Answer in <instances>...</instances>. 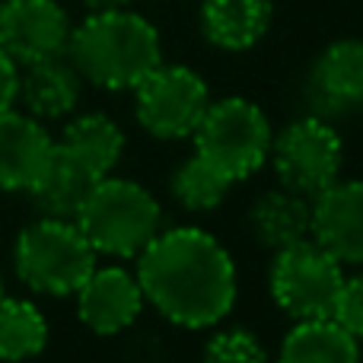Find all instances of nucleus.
<instances>
[{
  "instance_id": "nucleus-25",
  "label": "nucleus",
  "mask_w": 363,
  "mask_h": 363,
  "mask_svg": "<svg viewBox=\"0 0 363 363\" xmlns=\"http://www.w3.org/2000/svg\"><path fill=\"white\" fill-rule=\"evenodd\" d=\"M134 0H83L89 13H112V10H131Z\"/></svg>"
},
{
  "instance_id": "nucleus-14",
  "label": "nucleus",
  "mask_w": 363,
  "mask_h": 363,
  "mask_svg": "<svg viewBox=\"0 0 363 363\" xmlns=\"http://www.w3.org/2000/svg\"><path fill=\"white\" fill-rule=\"evenodd\" d=\"M271 26V0H204L201 32L223 51H249Z\"/></svg>"
},
{
  "instance_id": "nucleus-5",
  "label": "nucleus",
  "mask_w": 363,
  "mask_h": 363,
  "mask_svg": "<svg viewBox=\"0 0 363 363\" xmlns=\"http://www.w3.org/2000/svg\"><path fill=\"white\" fill-rule=\"evenodd\" d=\"M191 138L198 157H204L230 182H239L264 166L274 134H271L268 115L255 102L230 96L207 106Z\"/></svg>"
},
{
  "instance_id": "nucleus-3",
  "label": "nucleus",
  "mask_w": 363,
  "mask_h": 363,
  "mask_svg": "<svg viewBox=\"0 0 363 363\" xmlns=\"http://www.w3.org/2000/svg\"><path fill=\"white\" fill-rule=\"evenodd\" d=\"M74 223L96 252L134 258L160 233V204L138 182L102 176Z\"/></svg>"
},
{
  "instance_id": "nucleus-16",
  "label": "nucleus",
  "mask_w": 363,
  "mask_h": 363,
  "mask_svg": "<svg viewBox=\"0 0 363 363\" xmlns=\"http://www.w3.org/2000/svg\"><path fill=\"white\" fill-rule=\"evenodd\" d=\"M277 363H360V347L335 319H303L284 338Z\"/></svg>"
},
{
  "instance_id": "nucleus-12",
  "label": "nucleus",
  "mask_w": 363,
  "mask_h": 363,
  "mask_svg": "<svg viewBox=\"0 0 363 363\" xmlns=\"http://www.w3.org/2000/svg\"><path fill=\"white\" fill-rule=\"evenodd\" d=\"M51 144L48 131L38 118L16 108H0V188L4 191H29L38 172L48 163Z\"/></svg>"
},
{
  "instance_id": "nucleus-11",
  "label": "nucleus",
  "mask_w": 363,
  "mask_h": 363,
  "mask_svg": "<svg viewBox=\"0 0 363 363\" xmlns=\"http://www.w3.org/2000/svg\"><path fill=\"white\" fill-rule=\"evenodd\" d=\"M77 309L86 328L96 335H118L144 309V290L138 274L125 268H93V274L77 290Z\"/></svg>"
},
{
  "instance_id": "nucleus-2",
  "label": "nucleus",
  "mask_w": 363,
  "mask_h": 363,
  "mask_svg": "<svg viewBox=\"0 0 363 363\" xmlns=\"http://www.w3.org/2000/svg\"><path fill=\"white\" fill-rule=\"evenodd\" d=\"M67 61L83 80L102 89H134L157 64H163L160 32L131 10L89 13L70 29Z\"/></svg>"
},
{
  "instance_id": "nucleus-8",
  "label": "nucleus",
  "mask_w": 363,
  "mask_h": 363,
  "mask_svg": "<svg viewBox=\"0 0 363 363\" xmlns=\"http://www.w3.org/2000/svg\"><path fill=\"white\" fill-rule=\"evenodd\" d=\"M271 157L287 191L315 198L322 188L338 179L341 138L328 121L303 118L287 125L281 138L271 140Z\"/></svg>"
},
{
  "instance_id": "nucleus-13",
  "label": "nucleus",
  "mask_w": 363,
  "mask_h": 363,
  "mask_svg": "<svg viewBox=\"0 0 363 363\" xmlns=\"http://www.w3.org/2000/svg\"><path fill=\"white\" fill-rule=\"evenodd\" d=\"M102 176H96L86 163L67 153L61 144H55L45 169L38 172L35 185L29 188L35 207L45 213V217L55 220H77L80 207L86 204L89 191L96 188V182Z\"/></svg>"
},
{
  "instance_id": "nucleus-15",
  "label": "nucleus",
  "mask_w": 363,
  "mask_h": 363,
  "mask_svg": "<svg viewBox=\"0 0 363 363\" xmlns=\"http://www.w3.org/2000/svg\"><path fill=\"white\" fill-rule=\"evenodd\" d=\"M16 99L26 102L32 118H61L77 108L80 99V74L74 64L61 57L26 64V74H19Z\"/></svg>"
},
{
  "instance_id": "nucleus-21",
  "label": "nucleus",
  "mask_w": 363,
  "mask_h": 363,
  "mask_svg": "<svg viewBox=\"0 0 363 363\" xmlns=\"http://www.w3.org/2000/svg\"><path fill=\"white\" fill-rule=\"evenodd\" d=\"M230 185L233 182L220 169H213L198 153L191 160H185L176 169V176H172V194L188 211H211V207H217L226 198Z\"/></svg>"
},
{
  "instance_id": "nucleus-17",
  "label": "nucleus",
  "mask_w": 363,
  "mask_h": 363,
  "mask_svg": "<svg viewBox=\"0 0 363 363\" xmlns=\"http://www.w3.org/2000/svg\"><path fill=\"white\" fill-rule=\"evenodd\" d=\"M315 93L325 106L345 108L363 102V42L338 38L319 55L313 70Z\"/></svg>"
},
{
  "instance_id": "nucleus-1",
  "label": "nucleus",
  "mask_w": 363,
  "mask_h": 363,
  "mask_svg": "<svg viewBox=\"0 0 363 363\" xmlns=\"http://www.w3.org/2000/svg\"><path fill=\"white\" fill-rule=\"evenodd\" d=\"M138 258L144 300L176 325H217L236 303V268L230 252L198 226L157 233Z\"/></svg>"
},
{
  "instance_id": "nucleus-4",
  "label": "nucleus",
  "mask_w": 363,
  "mask_h": 363,
  "mask_svg": "<svg viewBox=\"0 0 363 363\" xmlns=\"http://www.w3.org/2000/svg\"><path fill=\"white\" fill-rule=\"evenodd\" d=\"M99 252L89 245L74 220L42 217L16 239V274L38 294H77L93 274Z\"/></svg>"
},
{
  "instance_id": "nucleus-19",
  "label": "nucleus",
  "mask_w": 363,
  "mask_h": 363,
  "mask_svg": "<svg viewBox=\"0 0 363 363\" xmlns=\"http://www.w3.org/2000/svg\"><path fill=\"white\" fill-rule=\"evenodd\" d=\"M61 147L67 153H74L80 163H86L96 176H108L112 166L121 160V150H125V134L115 125L108 115L102 112H89L74 118L67 128H64Z\"/></svg>"
},
{
  "instance_id": "nucleus-24",
  "label": "nucleus",
  "mask_w": 363,
  "mask_h": 363,
  "mask_svg": "<svg viewBox=\"0 0 363 363\" xmlns=\"http://www.w3.org/2000/svg\"><path fill=\"white\" fill-rule=\"evenodd\" d=\"M19 93V64L0 48V108H10Z\"/></svg>"
},
{
  "instance_id": "nucleus-9",
  "label": "nucleus",
  "mask_w": 363,
  "mask_h": 363,
  "mask_svg": "<svg viewBox=\"0 0 363 363\" xmlns=\"http://www.w3.org/2000/svg\"><path fill=\"white\" fill-rule=\"evenodd\" d=\"M70 19L57 0H4L0 48L16 64H35L67 55Z\"/></svg>"
},
{
  "instance_id": "nucleus-26",
  "label": "nucleus",
  "mask_w": 363,
  "mask_h": 363,
  "mask_svg": "<svg viewBox=\"0 0 363 363\" xmlns=\"http://www.w3.org/2000/svg\"><path fill=\"white\" fill-rule=\"evenodd\" d=\"M0 300H4V277H0Z\"/></svg>"
},
{
  "instance_id": "nucleus-10",
  "label": "nucleus",
  "mask_w": 363,
  "mask_h": 363,
  "mask_svg": "<svg viewBox=\"0 0 363 363\" xmlns=\"http://www.w3.org/2000/svg\"><path fill=\"white\" fill-rule=\"evenodd\" d=\"M309 213L313 242L341 264H363V182L335 179L315 194Z\"/></svg>"
},
{
  "instance_id": "nucleus-18",
  "label": "nucleus",
  "mask_w": 363,
  "mask_h": 363,
  "mask_svg": "<svg viewBox=\"0 0 363 363\" xmlns=\"http://www.w3.org/2000/svg\"><path fill=\"white\" fill-rule=\"evenodd\" d=\"M309 204L296 191H268L252 207V230L268 249H284L300 239H309Z\"/></svg>"
},
{
  "instance_id": "nucleus-6",
  "label": "nucleus",
  "mask_w": 363,
  "mask_h": 363,
  "mask_svg": "<svg viewBox=\"0 0 363 363\" xmlns=\"http://www.w3.org/2000/svg\"><path fill=\"white\" fill-rule=\"evenodd\" d=\"M341 281H345L341 262H335L313 239H300L294 245L277 249L274 264H271V294L277 306L296 322L328 319Z\"/></svg>"
},
{
  "instance_id": "nucleus-7",
  "label": "nucleus",
  "mask_w": 363,
  "mask_h": 363,
  "mask_svg": "<svg viewBox=\"0 0 363 363\" xmlns=\"http://www.w3.org/2000/svg\"><path fill=\"white\" fill-rule=\"evenodd\" d=\"M134 96H138L140 125L153 138L163 140L191 138L211 106L207 83L191 67H182V64H157L134 86Z\"/></svg>"
},
{
  "instance_id": "nucleus-22",
  "label": "nucleus",
  "mask_w": 363,
  "mask_h": 363,
  "mask_svg": "<svg viewBox=\"0 0 363 363\" xmlns=\"http://www.w3.org/2000/svg\"><path fill=\"white\" fill-rule=\"evenodd\" d=\"M204 363H264V347L252 332L233 328L207 341Z\"/></svg>"
},
{
  "instance_id": "nucleus-23",
  "label": "nucleus",
  "mask_w": 363,
  "mask_h": 363,
  "mask_svg": "<svg viewBox=\"0 0 363 363\" xmlns=\"http://www.w3.org/2000/svg\"><path fill=\"white\" fill-rule=\"evenodd\" d=\"M328 319H335L354 338H363V274L341 281V290L335 296V306Z\"/></svg>"
},
{
  "instance_id": "nucleus-20",
  "label": "nucleus",
  "mask_w": 363,
  "mask_h": 363,
  "mask_svg": "<svg viewBox=\"0 0 363 363\" xmlns=\"http://www.w3.org/2000/svg\"><path fill=\"white\" fill-rule=\"evenodd\" d=\"M48 322L29 300H0V360H29L42 354Z\"/></svg>"
}]
</instances>
